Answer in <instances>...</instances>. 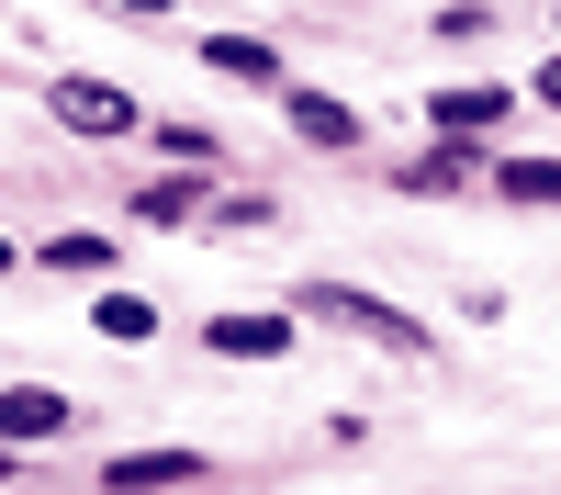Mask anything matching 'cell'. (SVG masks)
<instances>
[{"label": "cell", "mask_w": 561, "mask_h": 495, "mask_svg": "<svg viewBox=\"0 0 561 495\" xmlns=\"http://www.w3.org/2000/svg\"><path fill=\"white\" fill-rule=\"evenodd\" d=\"M113 12H135V23H158V12H169V0H113Z\"/></svg>", "instance_id": "9a60e30c"}, {"label": "cell", "mask_w": 561, "mask_h": 495, "mask_svg": "<svg viewBox=\"0 0 561 495\" xmlns=\"http://www.w3.org/2000/svg\"><path fill=\"white\" fill-rule=\"evenodd\" d=\"M505 113H517V90H483V79H472V90H438V102H427V124H438V135H494Z\"/></svg>", "instance_id": "8992f818"}, {"label": "cell", "mask_w": 561, "mask_h": 495, "mask_svg": "<svg viewBox=\"0 0 561 495\" xmlns=\"http://www.w3.org/2000/svg\"><path fill=\"white\" fill-rule=\"evenodd\" d=\"M0 270H23V259H12V248H0Z\"/></svg>", "instance_id": "2e32d148"}, {"label": "cell", "mask_w": 561, "mask_h": 495, "mask_svg": "<svg viewBox=\"0 0 561 495\" xmlns=\"http://www.w3.org/2000/svg\"><path fill=\"white\" fill-rule=\"evenodd\" d=\"M102 484H203V450H113Z\"/></svg>", "instance_id": "ba28073f"}, {"label": "cell", "mask_w": 561, "mask_h": 495, "mask_svg": "<svg viewBox=\"0 0 561 495\" xmlns=\"http://www.w3.org/2000/svg\"><path fill=\"white\" fill-rule=\"evenodd\" d=\"M203 349L214 360H280V349H293V315H214Z\"/></svg>", "instance_id": "277c9868"}, {"label": "cell", "mask_w": 561, "mask_h": 495, "mask_svg": "<svg viewBox=\"0 0 561 495\" xmlns=\"http://www.w3.org/2000/svg\"><path fill=\"white\" fill-rule=\"evenodd\" d=\"M135 214H147V225H192V214H203V180H147Z\"/></svg>", "instance_id": "8fae6325"}, {"label": "cell", "mask_w": 561, "mask_h": 495, "mask_svg": "<svg viewBox=\"0 0 561 495\" xmlns=\"http://www.w3.org/2000/svg\"><path fill=\"white\" fill-rule=\"evenodd\" d=\"M147 327H158L147 293H102V338H147Z\"/></svg>", "instance_id": "7c38bea8"}, {"label": "cell", "mask_w": 561, "mask_h": 495, "mask_svg": "<svg viewBox=\"0 0 561 495\" xmlns=\"http://www.w3.org/2000/svg\"><path fill=\"white\" fill-rule=\"evenodd\" d=\"M280 113H293L304 147H359V113H348V102H325V90H293V79H280Z\"/></svg>", "instance_id": "5b68a950"}, {"label": "cell", "mask_w": 561, "mask_h": 495, "mask_svg": "<svg viewBox=\"0 0 561 495\" xmlns=\"http://www.w3.org/2000/svg\"><path fill=\"white\" fill-rule=\"evenodd\" d=\"M304 304H314V315H337V327H359V338H382V349H404V360H427V327H415V315H393L382 293H348V282H314Z\"/></svg>", "instance_id": "6da1fadb"}, {"label": "cell", "mask_w": 561, "mask_h": 495, "mask_svg": "<svg viewBox=\"0 0 561 495\" xmlns=\"http://www.w3.org/2000/svg\"><path fill=\"white\" fill-rule=\"evenodd\" d=\"M528 90H539V102H550V113H561V57H550V68H539V79H528Z\"/></svg>", "instance_id": "5bb4252c"}, {"label": "cell", "mask_w": 561, "mask_h": 495, "mask_svg": "<svg viewBox=\"0 0 561 495\" xmlns=\"http://www.w3.org/2000/svg\"><path fill=\"white\" fill-rule=\"evenodd\" d=\"M57 124H79V135H135V102L113 79H57Z\"/></svg>", "instance_id": "3957f363"}, {"label": "cell", "mask_w": 561, "mask_h": 495, "mask_svg": "<svg viewBox=\"0 0 561 495\" xmlns=\"http://www.w3.org/2000/svg\"><path fill=\"white\" fill-rule=\"evenodd\" d=\"M505 203H528V214H561V158H494L483 169Z\"/></svg>", "instance_id": "52a82bcc"}, {"label": "cell", "mask_w": 561, "mask_h": 495, "mask_svg": "<svg viewBox=\"0 0 561 495\" xmlns=\"http://www.w3.org/2000/svg\"><path fill=\"white\" fill-rule=\"evenodd\" d=\"M203 68H225V79H259V90H280V57L259 34H203Z\"/></svg>", "instance_id": "9c48e42d"}, {"label": "cell", "mask_w": 561, "mask_h": 495, "mask_svg": "<svg viewBox=\"0 0 561 495\" xmlns=\"http://www.w3.org/2000/svg\"><path fill=\"white\" fill-rule=\"evenodd\" d=\"M57 428H68L57 394H0V439H57Z\"/></svg>", "instance_id": "30bf717a"}, {"label": "cell", "mask_w": 561, "mask_h": 495, "mask_svg": "<svg viewBox=\"0 0 561 495\" xmlns=\"http://www.w3.org/2000/svg\"><path fill=\"white\" fill-rule=\"evenodd\" d=\"M483 135H449V147H427V158H404V180H393V192H415V203H438V192H472V180H483Z\"/></svg>", "instance_id": "7a4b0ae2"}, {"label": "cell", "mask_w": 561, "mask_h": 495, "mask_svg": "<svg viewBox=\"0 0 561 495\" xmlns=\"http://www.w3.org/2000/svg\"><path fill=\"white\" fill-rule=\"evenodd\" d=\"M45 270H113V248H102V237H57V248H45Z\"/></svg>", "instance_id": "4fadbf2b"}]
</instances>
